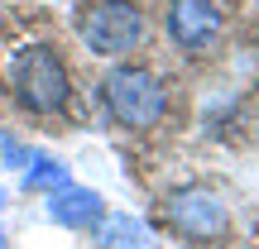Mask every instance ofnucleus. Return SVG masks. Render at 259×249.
Returning <instances> with one entry per match:
<instances>
[{
	"mask_svg": "<svg viewBox=\"0 0 259 249\" xmlns=\"http://www.w3.org/2000/svg\"><path fill=\"white\" fill-rule=\"evenodd\" d=\"M101 101L120 129H154L168 115V82L149 63H125L115 58V67L101 82Z\"/></svg>",
	"mask_w": 259,
	"mask_h": 249,
	"instance_id": "2",
	"label": "nucleus"
},
{
	"mask_svg": "<svg viewBox=\"0 0 259 249\" xmlns=\"http://www.w3.org/2000/svg\"><path fill=\"white\" fill-rule=\"evenodd\" d=\"M29 158H34V148H29V144H19L10 129H0V168H5V173H24V163H29Z\"/></svg>",
	"mask_w": 259,
	"mask_h": 249,
	"instance_id": "9",
	"label": "nucleus"
},
{
	"mask_svg": "<svg viewBox=\"0 0 259 249\" xmlns=\"http://www.w3.org/2000/svg\"><path fill=\"white\" fill-rule=\"evenodd\" d=\"M5 86L29 115H63L72 106V72L53 43H24L5 63Z\"/></svg>",
	"mask_w": 259,
	"mask_h": 249,
	"instance_id": "1",
	"label": "nucleus"
},
{
	"mask_svg": "<svg viewBox=\"0 0 259 249\" xmlns=\"http://www.w3.org/2000/svg\"><path fill=\"white\" fill-rule=\"evenodd\" d=\"M67 177H72V168H67L63 158H53V154H44V148H34V158H29L24 173H19V192H38V196H48L53 187H63Z\"/></svg>",
	"mask_w": 259,
	"mask_h": 249,
	"instance_id": "8",
	"label": "nucleus"
},
{
	"mask_svg": "<svg viewBox=\"0 0 259 249\" xmlns=\"http://www.w3.org/2000/svg\"><path fill=\"white\" fill-rule=\"evenodd\" d=\"M163 29L178 53H206L226 34V10L221 0H168Z\"/></svg>",
	"mask_w": 259,
	"mask_h": 249,
	"instance_id": "5",
	"label": "nucleus"
},
{
	"mask_svg": "<svg viewBox=\"0 0 259 249\" xmlns=\"http://www.w3.org/2000/svg\"><path fill=\"white\" fill-rule=\"evenodd\" d=\"M163 221L187 244H221L231 235V206L211 187H178L163 196Z\"/></svg>",
	"mask_w": 259,
	"mask_h": 249,
	"instance_id": "4",
	"label": "nucleus"
},
{
	"mask_svg": "<svg viewBox=\"0 0 259 249\" xmlns=\"http://www.w3.org/2000/svg\"><path fill=\"white\" fill-rule=\"evenodd\" d=\"M0 249H10V230H5V225H0Z\"/></svg>",
	"mask_w": 259,
	"mask_h": 249,
	"instance_id": "11",
	"label": "nucleus"
},
{
	"mask_svg": "<svg viewBox=\"0 0 259 249\" xmlns=\"http://www.w3.org/2000/svg\"><path fill=\"white\" fill-rule=\"evenodd\" d=\"M10 202H15V196H10V187H5V182H0V216H5V211H10Z\"/></svg>",
	"mask_w": 259,
	"mask_h": 249,
	"instance_id": "10",
	"label": "nucleus"
},
{
	"mask_svg": "<svg viewBox=\"0 0 259 249\" xmlns=\"http://www.w3.org/2000/svg\"><path fill=\"white\" fill-rule=\"evenodd\" d=\"M96 244L101 249H154V230H149L139 216H130V211H111L106 206V216L96 221Z\"/></svg>",
	"mask_w": 259,
	"mask_h": 249,
	"instance_id": "7",
	"label": "nucleus"
},
{
	"mask_svg": "<svg viewBox=\"0 0 259 249\" xmlns=\"http://www.w3.org/2000/svg\"><path fill=\"white\" fill-rule=\"evenodd\" d=\"M44 216L58 225V230H77V235H87V230H96V221L106 216V196L67 177L63 187H53V192L44 196Z\"/></svg>",
	"mask_w": 259,
	"mask_h": 249,
	"instance_id": "6",
	"label": "nucleus"
},
{
	"mask_svg": "<svg viewBox=\"0 0 259 249\" xmlns=\"http://www.w3.org/2000/svg\"><path fill=\"white\" fill-rule=\"evenodd\" d=\"M144 38H149V15L135 5V0H96V5L82 15V43H87V53L106 58V63L139 53Z\"/></svg>",
	"mask_w": 259,
	"mask_h": 249,
	"instance_id": "3",
	"label": "nucleus"
}]
</instances>
